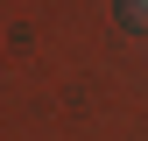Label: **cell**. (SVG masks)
<instances>
[{
  "label": "cell",
  "instance_id": "1",
  "mask_svg": "<svg viewBox=\"0 0 148 141\" xmlns=\"http://www.w3.org/2000/svg\"><path fill=\"white\" fill-rule=\"evenodd\" d=\"M113 14H120L134 35H148V0H113Z\"/></svg>",
  "mask_w": 148,
  "mask_h": 141
}]
</instances>
